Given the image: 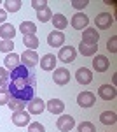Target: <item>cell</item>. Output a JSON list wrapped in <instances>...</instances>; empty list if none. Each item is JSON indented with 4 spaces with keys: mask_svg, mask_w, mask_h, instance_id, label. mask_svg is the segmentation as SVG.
Returning <instances> with one entry per match:
<instances>
[{
    "mask_svg": "<svg viewBox=\"0 0 117 132\" xmlns=\"http://www.w3.org/2000/svg\"><path fill=\"white\" fill-rule=\"evenodd\" d=\"M35 76L30 74L26 79H19V81H10L7 85V92L12 99H18L23 102H30L35 97Z\"/></svg>",
    "mask_w": 117,
    "mask_h": 132,
    "instance_id": "1",
    "label": "cell"
},
{
    "mask_svg": "<svg viewBox=\"0 0 117 132\" xmlns=\"http://www.w3.org/2000/svg\"><path fill=\"white\" fill-rule=\"evenodd\" d=\"M56 58L59 62H63V63H72V62H75V58H77V51H75V48H72L70 44L68 46H61Z\"/></svg>",
    "mask_w": 117,
    "mask_h": 132,
    "instance_id": "2",
    "label": "cell"
},
{
    "mask_svg": "<svg viewBox=\"0 0 117 132\" xmlns=\"http://www.w3.org/2000/svg\"><path fill=\"white\" fill-rule=\"evenodd\" d=\"M19 60L23 62L21 65H25L26 69H30V67H35V65L39 63V55H37V51L25 50V53L19 55Z\"/></svg>",
    "mask_w": 117,
    "mask_h": 132,
    "instance_id": "3",
    "label": "cell"
},
{
    "mask_svg": "<svg viewBox=\"0 0 117 132\" xmlns=\"http://www.w3.org/2000/svg\"><path fill=\"white\" fill-rule=\"evenodd\" d=\"M56 127H58L61 132H70L73 127H75V118L70 116V114H61L56 122Z\"/></svg>",
    "mask_w": 117,
    "mask_h": 132,
    "instance_id": "4",
    "label": "cell"
},
{
    "mask_svg": "<svg viewBox=\"0 0 117 132\" xmlns=\"http://www.w3.org/2000/svg\"><path fill=\"white\" fill-rule=\"evenodd\" d=\"M70 25H72L75 30H86V28H88V25H89V18L84 14V12H77V14H73V16H72Z\"/></svg>",
    "mask_w": 117,
    "mask_h": 132,
    "instance_id": "5",
    "label": "cell"
},
{
    "mask_svg": "<svg viewBox=\"0 0 117 132\" xmlns=\"http://www.w3.org/2000/svg\"><path fill=\"white\" fill-rule=\"evenodd\" d=\"M98 97L103 101H114L117 97V90L114 85H101L98 88Z\"/></svg>",
    "mask_w": 117,
    "mask_h": 132,
    "instance_id": "6",
    "label": "cell"
},
{
    "mask_svg": "<svg viewBox=\"0 0 117 132\" xmlns=\"http://www.w3.org/2000/svg\"><path fill=\"white\" fill-rule=\"evenodd\" d=\"M96 102V95L93 92H80L77 95V104L80 108H91Z\"/></svg>",
    "mask_w": 117,
    "mask_h": 132,
    "instance_id": "7",
    "label": "cell"
},
{
    "mask_svg": "<svg viewBox=\"0 0 117 132\" xmlns=\"http://www.w3.org/2000/svg\"><path fill=\"white\" fill-rule=\"evenodd\" d=\"M94 21H96V27L100 30H107V28H110L114 25V16L110 12H100Z\"/></svg>",
    "mask_w": 117,
    "mask_h": 132,
    "instance_id": "8",
    "label": "cell"
},
{
    "mask_svg": "<svg viewBox=\"0 0 117 132\" xmlns=\"http://www.w3.org/2000/svg\"><path fill=\"white\" fill-rule=\"evenodd\" d=\"M100 41V34L96 32V28H86L82 32V44H89V46H98Z\"/></svg>",
    "mask_w": 117,
    "mask_h": 132,
    "instance_id": "9",
    "label": "cell"
},
{
    "mask_svg": "<svg viewBox=\"0 0 117 132\" xmlns=\"http://www.w3.org/2000/svg\"><path fill=\"white\" fill-rule=\"evenodd\" d=\"M47 44L51 48H61L65 44V34L59 30H52L47 35Z\"/></svg>",
    "mask_w": 117,
    "mask_h": 132,
    "instance_id": "10",
    "label": "cell"
},
{
    "mask_svg": "<svg viewBox=\"0 0 117 132\" xmlns=\"http://www.w3.org/2000/svg\"><path fill=\"white\" fill-rule=\"evenodd\" d=\"M52 79H54V83H56V85H59V86H65V85L70 81V72H68V69H65V67L54 69Z\"/></svg>",
    "mask_w": 117,
    "mask_h": 132,
    "instance_id": "11",
    "label": "cell"
},
{
    "mask_svg": "<svg viewBox=\"0 0 117 132\" xmlns=\"http://www.w3.org/2000/svg\"><path fill=\"white\" fill-rule=\"evenodd\" d=\"M39 62H40L42 71H54V69H56V63H58V58H56L52 53H47V55H44Z\"/></svg>",
    "mask_w": 117,
    "mask_h": 132,
    "instance_id": "12",
    "label": "cell"
},
{
    "mask_svg": "<svg viewBox=\"0 0 117 132\" xmlns=\"http://www.w3.org/2000/svg\"><path fill=\"white\" fill-rule=\"evenodd\" d=\"M46 109L51 114H63V111H65V102L59 101V99H51L49 102H46Z\"/></svg>",
    "mask_w": 117,
    "mask_h": 132,
    "instance_id": "13",
    "label": "cell"
},
{
    "mask_svg": "<svg viewBox=\"0 0 117 132\" xmlns=\"http://www.w3.org/2000/svg\"><path fill=\"white\" fill-rule=\"evenodd\" d=\"M108 67H110V62L105 55H96L94 60H93V69L96 72H107Z\"/></svg>",
    "mask_w": 117,
    "mask_h": 132,
    "instance_id": "14",
    "label": "cell"
},
{
    "mask_svg": "<svg viewBox=\"0 0 117 132\" xmlns=\"http://www.w3.org/2000/svg\"><path fill=\"white\" fill-rule=\"evenodd\" d=\"M28 104V113L30 114H40V113L46 109V102L42 101V99H39V97H33L30 102H26Z\"/></svg>",
    "mask_w": 117,
    "mask_h": 132,
    "instance_id": "15",
    "label": "cell"
},
{
    "mask_svg": "<svg viewBox=\"0 0 117 132\" xmlns=\"http://www.w3.org/2000/svg\"><path fill=\"white\" fill-rule=\"evenodd\" d=\"M12 123L16 127H26L30 123V113L28 111H16L12 113Z\"/></svg>",
    "mask_w": 117,
    "mask_h": 132,
    "instance_id": "16",
    "label": "cell"
},
{
    "mask_svg": "<svg viewBox=\"0 0 117 132\" xmlns=\"http://www.w3.org/2000/svg\"><path fill=\"white\" fill-rule=\"evenodd\" d=\"M30 76L28 69L25 67V65H18L16 69H12V71L9 72V79L10 81H19V79H26Z\"/></svg>",
    "mask_w": 117,
    "mask_h": 132,
    "instance_id": "17",
    "label": "cell"
},
{
    "mask_svg": "<svg viewBox=\"0 0 117 132\" xmlns=\"http://www.w3.org/2000/svg\"><path fill=\"white\" fill-rule=\"evenodd\" d=\"M75 79L80 85H89V83L93 81V72L89 71V69H86V67H80L75 72Z\"/></svg>",
    "mask_w": 117,
    "mask_h": 132,
    "instance_id": "18",
    "label": "cell"
},
{
    "mask_svg": "<svg viewBox=\"0 0 117 132\" xmlns=\"http://www.w3.org/2000/svg\"><path fill=\"white\" fill-rule=\"evenodd\" d=\"M14 35H16V28H14V25H10V23H4V25H0V37H2V41H12Z\"/></svg>",
    "mask_w": 117,
    "mask_h": 132,
    "instance_id": "19",
    "label": "cell"
},
{
    "mask_svg": "<svg viewBox=\"0 0 117 132\" xmlns=\"http://www.w3.org/2000/svg\"><path fill=\"white\" fill-rule=\"evenodd\" d=\"M51 21H52V25H54V28L56 30H63V28H67L68 27V20H67V16L65 14H61V12H58V14H54L52 18H51Z\"/></svg>",
    "mask_w": 117,
    "mask_h": 132,
    "instance_id": "20",
    "label": "cell"
},
{
    "mask_svg": "<svg viewBox=\"0 0 117 132\" xmlns=\"http://www.w3.org/2000/svg\"><path fill=\"white\" fill-rule=\"evenodd\" d=\"M19 62H21L19 60V55H16V53L12 51V53H9V55L5 56V60H4V67L9 69V71H12V69H16L18 65H21Z\"/></svg>",
    "mask_w": 117,
    "mask_h": 132,
    "instance_id": "21",
    "label": "cell"
},
{
    "mask_svg": "<svg viewBox=\"0 0 117 132\" xmlns=\"http://www.w3.org/2000/svg\"><path fill=\"white\" fill-rule=\"evenodd\" d=\"M19 32L23 35H35L37 34V25L33 21H23L19 25Z\"/></svg>",
    "mask_w": 117,
    "mask_h": 132,
    "instance_id": "22",
    "label": "cell"
},
{
    "mask_svg": "<svg viewBox=\"0 0 117 132\" xmlns=\"http://www.w3.org/2000/svg\"><path fill=\"white\" fill-rule=\"evenodd\" d=\"M100 122L103 125H115V122H117L115 111H103L100 114Z\"/></svg>",
    "mask_w": 117,
    "mask_h": 132,
    "instance_id": "23",
    "label": "cell"
},
{
    "mask_svg": "<svg viewBox=\"0 0 117 132\" xmlns=\"http://www.w3.org/2000/svg\"><path fill=\"white\" fill-rule=\"evenodd\" d=\"M23 44L30 51H37V48H39V37L37 35H23Z\"/></svg>",
    "mask_w": 117,
    "mask_h": 132,
    "instance_id": "24",
    "label": "cell"
},
{
    "mask_svg": "<svg viewBox=\"0 0 117 132\" xmlns=\"http://www.w3.org/2000/svg\"><path fill=\"white\" fill-rule=\"evenodd\" d=\"M98 51V46H89V44H79V53L82 56H94Z\"/></svg>",
    "mask_w": 117,
    "mask_h": 132,
    "instance_id": "25",
    "label": "cell"
},
{
    "mask_svg": "<svg viewBox=\"0 0 117 132\" xmlns=\"http://www.w3.org/2000/svg\"><path fill=\"white\" fill-rule=\"evenodd\" d=\"M4 5H5V9H4L5 12H18L23 5V2L21 0H5Z\"/></svg>",
    "mask_w": 117,
    "mask_h": 132,
    "instance_id": "26",
    "label": "cell"
},
{
    "mask_svg": "<svg viewBox=\"0 0 117 132\" xmlns=\"http://www.w3.org/2000/svg\"><path fill=\"white\" fill-rule=\"evenodd\" d=\"M7 106L10 108V111H12V113H16V111H25V108H26V102L18 101V99H12V97H10L9 102H7Z\"/></svg>",
    "mask_w": 117,
    "mask_h": 132,
    "instance_id": "27",
    "label": "cell"
},
{
    "mask_svg": "<svg viewBox=\"0 0 117 132\" xmlns=\"http://www.w3.org/2000/svg\"><path fill=\"white\" fill-rule=\"evenodd\" d=\"M52 18V12L49 7H44V9L37 11V20H40V23H46V21H51Z\"/></svg>",
    "mask_w": 117,
    "mask_h": 132,
    "instance_id": "28",
    "label": "cell"
},
{
    "mask_svg": "<svg viewBox=\"0 0 117 132\" xmlns=\"http://www.w3.org/2000/svg\"><path fill=\"white\" fill-rule=\"evenodd\" d=\"M77 130L79 132H96V129H94V125L91 122H82V123H79Z\"/></svg>",
    "mask_w": 117,
    "mask_h": 132,
    "instance_id": "29",
    "label": "cell"
},
{
    "mask_svg": "<svg viewBox=\"0 0 117 132\" xmlns=\"http://www.w3.org/2000/svg\"><path fill=\"white\" fill-rule=\"evenodd\" d=\"M9 99H10V95L7 92V85H5L4 88H0V106H7Z\"/></svg>",
    "mask_w": 117,
    "mask_h": 132,
    "instance_id": "30",
    "label": "cell"
},
{
    "mask_svg": "<svg viewBox=\"0 0 117 132\" xmlns=\"http://www.w3.org/2000/svg\"><path fill=\"white\" fill-rule=\"evenodd\" d=\"M12 50H14L12 41H0V51L2 53H12Z\"/></svg>",
    "mask_w": 117,
    "mask_h": 132,
    "instance_id": "31",
    "label": "cell"
},
{
    "mask_svg": "<svg viewBox=\"0 0 117 132\" xmlns=\"http://www.w3.org/2000/svg\"><path fill=\"white\" fill-rule=\"evenodd\" d=\"M28 132H46L44 125L40 122H30L28 123Z\"/></svg>",
    "mask_w": 117,
    "mask_h": 132,
    "instance_id": "32",
    "label": "cell"
},
{
    "mask_svg": "<svg viewBox=\"0 0 117 132\" xmlns=\"http://www.w3.org/2000/svg\"><path fill=\"white\" fill-rule=\"evenodd\" d=\"M107 50L110 53H117V35H112L107 42Z\"/></svg>",
    "mask_w": 117,
    "mask_h": 132,
    "instance_id": "33",
    "label": "cell"
},
{
    "mask_svg": "<svg viewBox=\"0 0 117 132\" xmlns=\"http://www.w3.org/2000/svg\"><path fill=\"white\" fill-rule=\"evenodd\" d=\"M31 7L33 9H44V7H47V0H31Z\"/></svg>",
    "mask_w": 117,
    "mask_h": 132,
    "instance_id": "34",
    "label": "cell"
},
{
    "mask_svg": "<svg viewBox=\"0 0 117 132\" xmlns=\"http://www.w3.org/2000/svg\"><path fill=\"white\" fill-rule=\"evenodd\" d=\"M72 5L75 9H84V7L89 5V0H72Z\"/></svg>",
    "mask_w": 117,
    "mask_h": 132,
    "instance_id": "35",
    "label": "cell"
},
{
    "mask_svg": "<svg viewBox=\"0 0 117 132\" xmlns=\"http://www.w3.org/2000/svg\"><path fill=\"white\" fill-rule=\"evenodd\" d=\"M0 79H4V81H7L9 79V72L5 67H0Z\"/></svg>",
    "mask_w": 117,
    "mask_h": 132,
    "instance_id": "36",
    "label": "cell"
},
{
    "mask_svg": "<svg viewBox=\"0 0 117 132\" xmlns=\"http://www.w3.org/2000/svg\"><path fill=\"white\" fill-rule=\"evenodd\" d=\"M5 20H7V12H5L4 9H0V25H4Z\"/></svg>",
    "mask_w": 117,
    "mask_h": 132,
    "instance_id": "37",
    "label": "cell"
},
{
    "mask_svg": "<svg viewBox=\"0 0 117 132\" xmlns=\"http://www.w3.org/2000/svg\"><path fill=\"white\" fill-rule=\"evenodd\" d=\"M4 86H5V81H4V79H0V88H4Z\"/></svg>",
    "mask_w": 117,
    "mask_h": 132,
    "instance_id": "38",
    "label": "cell"
}]
</instances>
